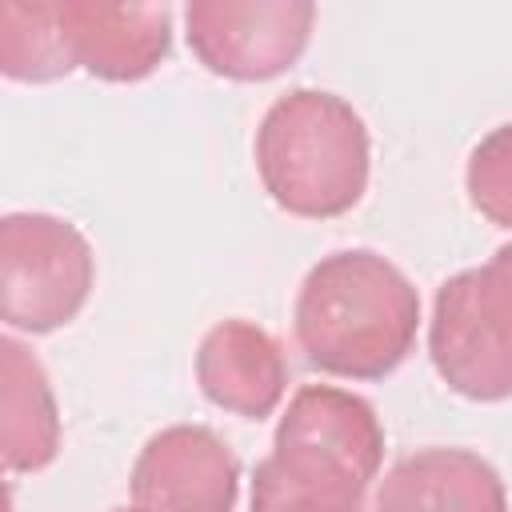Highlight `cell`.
<instances>
[{"instance_id": "cell-12", "label": "cell", "mask_w": 512, "mask_h": 512, "mask_svg": "<svg viewBox=\"0 0 512 512\" xmlns=\"http://www.w3.org/2000/svg\"><path fill=\"white\" fill-rule=\"evenodd\" d=\"M276 440L312 444L356 468L364 480H376L384 460V424L376 408L364 396L332 384H304L288 400V412L276 424Z\"/></svg>"}, {"instance_id": "cell-11", "label": "cell", "mask_w": 512, "mask_h": 512, "mask_svg": "<svg viewBox=\"0 0 512 512\" xmlns=\"http://www.w3.org/2000/svg\"><path fill=\"white\" fill-rule=\"evenodd\" d=\"M0 456L8 472H40L60 452V408L44 364L16 340H0Z\"/></svg>"}, {"instance_id": "cell-5", "label": "cell", "mask_w": 512, "mask_h": 512, "mask_svg": "<svg viewBox=\"0 0 512 512\" xmlns=\"http://www.w3.org/2000/svg\"><path fill=\"white\" fill-rule=\"evenodd\" d=\"M316 24L308 0H192L184 36L192 56L224 80H272L300 60Z\"/></svg>"}, {"instance_id": "cell-10", "label": "cell", "mask_w": 512, "mask_h": 512, "mask_svg": "<svg viewBox=\"0 0 512 512\" xmlns=\"http://www.w3.org/2000/svg\"><path fill=\"white\" fill-rule=\"evenodd\" d=\"M368 484L344 460L272 436V452L252 472L248 512H364Z\"/></svg>"}, {"instance_id": "cell-7", "label": "cell", "mask_w": 512, "mask_h": 512, "mask_svg": "<svg viewBox=\"0 0 512 512\" xmlns=\"http://www.w3.org/2000/svg\"><path fill=\"white\" fill-rule=\"evenodd\" d=\"M60 24L76 68L108 84L152 76L172 48V12L164 4L60 0Z\"/></svg>"}, {"instance_id": "cell-2", "label": "cell", "mask_w": 512, "mask_h": 512, "mask_svg": "<svg viewBox=\"0 0 512 512\" xmlns=\"http://www.w3.org/2000/svg\"><path fill=\"white\" fill-rule=\"evenodd\" d=\"M372 144L360 112L324 88L276 96L256 128V172L264 192L292 216L332 220L360 204Z\"/></svg>"}, {"instance_id": "cell-15", "label": "cell", "mask_w": 512, "mask_h": 512, "mask_svg": "<svg viewBox=\"0 0 512 512\" xmlns=\"http://www.w3.org/2000/svg\"><path fill=\"white\" fill-rule=\"evenodd\" d=\"M488 264H492V268H496V272H500V276H504V280L512 284V244H504V248H496V256H492Z\"/></svg>"}, {"instance_id": "cell-14", "label": "cell", "mask_w": 512, "mask_h": 512, "mask_svg": "<svg viewBox=\"0 0 512 512\" xmlns=\"http://www.w3.org/2000/svg\"><path fill=\"white\" fill-rule=\"evenodd\" d=\"M464 188L472 208L496 228H512V124L492 128L468 156Z\"/></svg>"}, {"instance_id": "cell-4", "label": "cell", "mask_w": 512, "mask_h": 512, "mask_svg": "<svg viewBox=\"0 0 512 512\" xmlns=\"http://www.w3.org/2000/svg\"><path fill=\"white\" fill-rule=\"evenodd\" d=\"M428 356L440 380L480 404L512 396V284L492 268H464L436 288Z\"/></svg>"}, {"instance_id": "cell-16", "label": "cell", "mask_w": 512, "mask_h": 512, "mask_svg": "<svg viewBox=\"0 0 512 512\" xmlns=\"http://www.w3.org/2000/svg\"><path fill=\"white\" fill-rule=\"evenodd\" d=\"M112 512H136V508H112Z\"/></svg>"}, {"instance_id": "cell-1", "label": "cell", "mask_w": 512, "mask_h": 512, "mask_svg": "<svg viewBox=\"0 0 512 512\" xmlns=\"http://www.w3.org/2000/svg\"><path fill=\"white\" fill-rule=\"evenodd\" d=\"M420 328L412 280L372 248H344L308 268L292 308L304 360L344 380H384Z\"/></svg>"}, {"instance_id": "cell-3", "label": "cell", "mask_w": 512, "mask_h": 512, "mask_svg": "<svg viewBox=\"0 0 512 512\" xmlns=\"http://www.w3.org/2000/svg\"><path fill=\"white\" fill-rule=\"evenodd\" d=\"M96 280L92 244L52 212H8L0 220V320L44 336L64 328Z\"/></svg>"}, {"instance_id": "cell-6", "label": "cell", "mask_w": 512, "mask_h": 512, "mask_svg": "<svg viewBox=\"0 0 512 512\" xmlns=\"http://www.w3.org/2000/svg\"><path fill=\"white\" fill-rule=\"evenodd\" d=\"M136 512H232L240 492L236 452L204 424H168L132 464Z\"/></svg>"}, {"instance_id": "cell-13", "label": "cell", "mask_w": 512, "mask_h": 512, "mask_svg": "<svg viewBox=\"0 0 512 512\" xmlns=\"http://www.w3.org/2000/svg\"><path fill=\"white\" fill-rule=\"evenodd\" d=\"M76 68L64 24L60 0H4L0 4V72L8 80L44 84L60 80Z\"/></svg>"}, {"instance_id": "cell-8", "label": "cell", "mask_w": 512, "mask_h": 512, "mask_svg": "<svg viewBox=\"0 0 512 512\" xmlns=\"http://www.w3.org/2000/svg\"><path fill=\"white\" fill-rule=\"evenodd\" d=\"M200 392L244 420H264L276 412L288 388V360L272 332L252 320H220L204 332L196 348Z\"/></svg>"}, {"instance_id": "cell-9", "label": "cell", "mask_w": 512, "mask_h": 512, "mask_svg": "<svg viewBox=\"0 0 512 512\" xmlns=\"http://www.w3.org/2000/svg\"><path fill=\"white\" fill-rule=\"evenodd\" d=\"M376 512H508V492L484 456L468 448H420L384 472Z\"/></svg>"}]
</instances>
